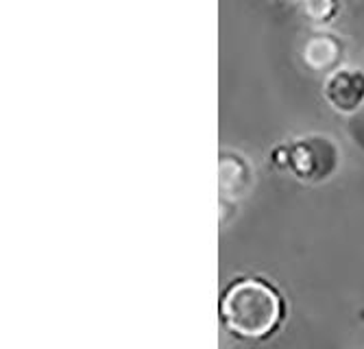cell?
Listing matches in <instances>:
<instances>
[{
    "mask_svg": "<svg viewBox=\"0 0 364 349\" xmlns=\"http://www.w3.org/2000/svg\"><path fill=\"white\" fill-rule=\"evenodd\" d=\"M336 146L329 142V138H304L286 149V166L306 181H321L334 173L338 157H323L327 153H334Z\"/></svg>",
    "mask_w": 364,
    "mask_h": 349,
    "instance_id": "cell-2",
    "label": "cell"
},
{
    "mask_svg": "<svg viewBox=\"0 0 364 349\" xmlns=\"http://www.w3.org/2000/svg\"><path fill=\"white\" fill-rule=\"evenodd\" d=\"M306 11L312 20L325 22L336 14V0H306Z\"/></svg>",
    "mask_w": 364,
    "mask_h": 349,
    "instance_id": "cell-5",
    "label": "cell"
},
{
    "mask_svg": "<svg viewBox=\"0 0 364 349\" xmlns=\"http://www.w3.org/2000/svg\"><path fill=\"white\" fill-rule=\"evenodd\" d=\"M325 99L341 114L358 112L364 105V73L353 68L334 73L325 83Z\"/></svg>",
    "mask_w": 364,
    "mask_h": 349,
    "instance_id": "cell-3",
    "label": "cell"
},
{
    "mask_svg": "<svg viewBox=\"0 0 364 349\" xmlns=\"http://www.w3.org/2000/svg\"><path fill=\"white\" fill-rule=\"evenodd\" d=\"M225 326L242 338H267L284 316L282 297L262 279H240L225 291L220 301Z\"/></svg>",
    "mask_w": 364,
    "mask_h": 349,
    "instance_id": "cell-1",
    "label": "cell"
},
{
    "mask_svg": "<svg viewBox=\"0 0 364 349\" xmlns=\"http://www.w3.org/2000/svg\"><path fill=\"white\" fill-rule=\"evenodd\" d=\"M304 57L306 61L310 63L312 68L321 70V68H327V66H332V63L336 61L338 57V44L332 40V38H312L304 50Z\"/></svg>",
    "mask_w": 364,
    "mask_h": 349,
    "instance_id": "cell-4",
    "label": "cell"
}]
</instances>
